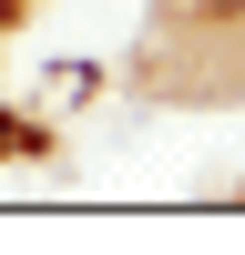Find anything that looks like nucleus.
<instances>
[{
    "label": "nucleus",
    "instance_id": "nucleus-1",
    "mask_svg": "<svg viewBox=\"0 0 245 255\" xmlns=\"http://www.w3.org/2000/svg\"><path fill=\"white\" fill-rule=\"evenodd\" d=\"M194 10H225V20H245V0H194Z\"/></svg>",
    "mask_w": 245,
    "mask_h": 255
}]
</instances>
